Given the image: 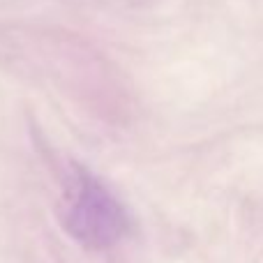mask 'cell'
Masks as SVG:
<instances>
[{
	"instance_id": "cell-1",
	"label": "cell",
	"mask_w": 263,
	"mask_h": 263,
	"mask_svg": "<svg viewBox=\"0 0 263 263\" xmlns=\"http://www.w3.org/2000/svg\"><path fill=\"white\" fill-rule=\"evenodd\" d=\"M63 224L83 247L104 250L123 238L127 217L123 205L92 173L77 171L63 205Z\"/></svg>"
}]
</instances>
